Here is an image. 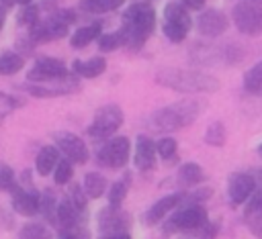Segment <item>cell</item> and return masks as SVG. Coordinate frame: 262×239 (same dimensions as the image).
I'll return each instance as SVG.
<instances>
[{"label": "cell", "mask_w": 262, "mask_h": 239, "mask_svg": "<svg viewBox=\"0 0 262 239\" xmlns=\"http://www.w3.org/2000/svg\"><path fill=\"white\" fill-rule=\"evenodd\" d=\"M156 27V10L147 2H133L131 6L125 8L123 12V25H121V35H123V47L131 51H139L145 41L149 39L151 31Z\"/></svg>", "instance_id": "cell-1"}, {"label": "cell", "mask_w": 262, "mask_h": 239, "mask_svg": "<svg viewBox=\"0 0 262 239\" xmlns=\"http://www.w3.org/2000/svg\"><path fill=\"white\" fill-rule=\"evenodd\" d=\"M156 82L164 88L184 94H203L219 90V80L203 69H182V67H166L156 74Z\"/></svg>", "instance_id": "cell-2"}, {"label": "cell", "mask_w": 262, "mask_h": 239, "mask_svg": "<svg viewBox=\"0 0 262 239\" xmlns=\"http://www.w3.org/2000/svg\"><path fill=\"white\" fill-rule=\"evenodd\" d=\"M203 110V104L192 98L178 100L174 104H168L160 110H156L149 116V127L156 131H178L188 125H192Z\"/></svg>", "instance_id": "cell-3"}, {"label": "cell", "mask_w": 262, "mask_h": 239, "mask_svg": "<svg viewBox=\"0 0 262 239\" xmlns=\"http://www.w3.org/2000/svg\"><path fill=\"white\" fill-rule=\"evenodd\" d=\"M76 20L74 10H59L51 16H47L45 20H37L31 27V41L33 43H45V41H55L68 35V27L70 22Z\"/></svg>", "instance_id": "cell-4"}, {"label": "cell", "mask_w": 262, "mask_h": 239, "mask_svg": "<svg viewBox=\"0 0 262 239\" xmlns=\"http://www.w3.org/2000/svg\"><path fill=\"white\" fill-rule=\"evenodd\" d=\"M207 221H209L207 219V210L201 204H186L184 208H180L178 212H172L166 219V223L162 225V233L164 235H172V233H194Z\"/></svg>", "instance_id": "cell-5"}, {"label": "cell", "mask_w": 262, "mask_h": 239, "mask_svg": "<svg viewBox=\"0 0 262 239\" xmlns=\"http://www.w3.org/2000/svg\"><path fill=\"white\" fill-rule=\"evenodd\" d=\"M192 20L188 14V8L180 2H168L164 6V25L162 31L172 43H180L186 39V33L190 31Z\"/></svg>", "instance_id": "cell-6"}, {"label": "cell", "mask_w": 262, "mask_h": 239, "mask_svg": "<svg viewBox=\"0 0 262 239\" xmlns=\"http://www.w3.org/2000/svg\"><path fill=\"white\" fill-rule=\"evenodd\" d=\"M231 20L235 29L248 37L262 35V6L258 2H237L231 8Z\"/></svg>", "instance_id": "cell-7"}, {"label": "cell", "mask_w": 262, "mask_h": 239, "mask_svg": "<svg viewBox=\"0 0 262 239\" xmlns=\"http://www.w3.org/2000/svg\"><path fill=\"white\" fill-rule=\"evenodd\" d=\"M237 45H192L190 57L196 63L211 65V63H223L233 65L242 59V51H237Z\"/></svg>", "instance_id": "cell-8"}, {"label": "cell", "mask_w": 262, "mask_h": 239, "mask_svg": "<svg viewBox=\"0 0 262 239\" xmlns=\"http://www.w3.org/2000/svg\"><path fill=\"white\" fill-rule=\"evenodd\" d=\"M123 110L119 104H104L94 112V118L88 127V135L92 139H106L115 135V131L123 125Z\"/></svg>", "instance_id": "cell-9"}, {"label": "cell", "mask_w": 262, "mask_h": 239, "mask_svg": "<svg viewBox=\"0 0 262 239\" xmlns=\"http://www.w3.org/2000/svg\"><path fill=\"white\" fill-rule=\"evenodd\" d=\"M131 143L127 137H113L96 151V161L104 168H123L129 161Z\"/></svg>", "instance_id": "cell-10"}, {"label": "cell", "mask_w": 262, "mask_h": 239, "mask_svg": "<svg viewBox=\"0 0 262 239\" xmlns=\"http://www.w3.org/2000/svg\"><path fill=\"white\" fill-rule=\"evenodd\" d=\"M96 221L102 235H113V233H127L133 219L125 208H121V204H108L98 212Z\"/></svg>", "instance_id": "cell-11"}, {"label": "cell", "mask_w": 262, "mask_h": 239, "mask_svg": "<svg viewBox=\"0 0 262 239\" xmlns=\"http://www.w3.org/2000/svg\"><path fill=\"white\" fill-rule=\"evenodd\" d=\"M63 76H68V67L57 57H39L35 61V65L27 71V80L33 82V84H43V82L59 80Z\"/></svg>", "instance_id": "cell-12"}, {"label": "cell", "mask_w": 262, "mask_h": 239, "mask_svg": "<svg viewBox=\"0 0 262 239\" xmlns=\"http://www.w3.org/2000/svg\"><path fill=\"white\" fill-rule=\"evenodd\" d=\"M78 88H80L78 80L68 74L59 80H51V82H43V84H31V86H27V92L37 96V98H51V96H61V94L76 92Z\"/></svg>", "instance_id": "cell-13"}, {"label": "cell", "mask_w": 262, "mask_h": 239, "mask_svg": "<svg viewBox=\"0 0 262 239\" xmlns=\"http://www.w3.org/2000/svg\"><path fill=\"white\" fill-rule=\"evenodd\" d=\"M55 147L66 155V159L74 161V163H86L88 161V147L86 143L68 131H61L55 135Z\"/></svg>", "instance_id": "cell-14"}, {"label": "cell", "mask_w": 262, "mask_h": 239, "mask_svg": "<svg viewBox=\"0 0 262 239\" xmlns=\"http://www.w3.org/2000/svg\"><path fill=\"white\" fill-rule=\"evenodd\" d=\"M227 27H229V18L219 8L203 10L196 16V29L205 37H219V35H223L227 31Z\"/></svg>", "instance_id": "cell-15"}, {"label": "cell", "mask_w": 262, "mask_h": 239, "mask_svg": "<svg viewBox=\"0 0 262 239\" xmlns=\"http://www.w3.org/2000/svg\"><path fill=\"white\" fill-rule=\"evenodd\" d=\"M256 190V178L246 172H235L227 182V196L233 204H246V200Z\"/></svg>", "instance_id": "cell-16"}, {"label": "cell", "mask_w": 262, "mask_h": 239, "mask_svg": "<svg viewBox=\"0 0 262 239\" xmlns=\"http://www.w3.org/2000/svg\"><path fill=\"white\" fill-rule=\"evenodd\" d=\"M182 204V194H168L162 196L160 200H156L145 212H143V223L145 225H156L160 221H164L176 206Z\"/></svg>", "instance_id": "cell-17"}, {"label": "cell", "mask_w": 262, "mask_h": 239, "mask_svg": "<svg viewBox=\"0 0 262 239\" xmlns=\"http://www.w3.org/2000/svg\"><path fill=\"white\" fill-rule=\"evenodd\" d=\"M39 204H41V194H37L35 190H25L18 184L12 190V208L18 214L25 217H33L39 212Z\"/></svg>", "instance_id": "cell-18"}, {"label": "cell", "mask_w": 262, "mask_h": 239, "mask_svg": "<svg viewBox=\"0 0 262 239\" xmlns=\"http://www.w3.org/2000/svg\"><path fill=\"white\" fill-rule=\"evenodd\" d=\"M156 155H158V149H156V143L151 141V137L139 135L137 141H135V155H133L135 165H137L141 172L154 170V165H156Z\"/></svg>", "instance_id": "cell-19"}, {"label": "cell", "mask_w": 262, "mask_h": 239, "mask_svg": "<svg viewBox=\"0 0 262 239\" xmlns=\"http://www.w3.org/2000/svg\"><path fill=\"white\" fill-rule=\"evenodd\" d=\"M205 180V172L199 163L194 161H186L178 168V174H176V182L180 188H194L199 186L201 182Z\"/></svg>", "instance_id": "cell-20"}, {"label": "cell", "mask_w": 262, "mask_h": 239, "mask_svg": "<svg viewBox=\"0 0 262 239\" xmlns=\"http://www.w3.org/2000/svg\"><path fill=\"white\" fill-rule=\"evenodd\" d=\"M72 69H74V74L76 76H80V78H96V76H100L104 69H106V59L104 57H90V59H86V61H82V59H76L74 63H72Z\"/></svg>", "instance_id": "cell-21"}, {"label": "cell", "mask_w": 262, "mask_h": 239, "mask_svg": "<svg viewBox=\"0 0 262 239\" xmlns=\"http://www.w3.org/2000/svg\"><path fill=\"white\" fill-rule=\"evenodd\" d=\"M57 161H59V149L53 147V145H45V147H41V151L37 153L35 168H37V172H39L41 176H49V174L55 170Z\"/></svg>", "instance_id": "cell-22"}, {"label": "cell", "mask_w": 262, "mask_h": 239, "mask_svg": "<svg viewBox=\"0 0 262 239\" xmlns=\"http://www.w3.org/2000/svg\"><path fill=\"white\" fill-rule=\"evenodd\" d=\"M100 37V25L98 22H92V25H86V27H80L72 33L70 37V45L74 49H82L86 45H90L94 39Z\"/></svg>", "instance_id": "cell-23"}, {"label": "cell", "mask_w": 262, "mask_h": 239, "mask_svg": "<svg viewBox=\"0 0 262 239\" xmlns=\"http://www.w3.org/2000/svg\"><path fill=\"white\" fill-rule=\"evenodd\" d=\"M106 190V178L98 172H88L84 176V192L88 198H100Z\"/></svg>", "instance_id": "cell-24"}, {"label": "cell", "mask_w": 262, "mask_h": 239, "mask_svg": "<svg viewBox=\"0 0 262 239\" xmlns=\"http://www.w3.org/2000/svg\"><path fill=\"white\" fill-rule=\"evenodd\" d=\"M125 0H82L80 2V10L88 12V14H104L111 12L119 6H123Z\"/></svg>", "instance_id": "cell-25"}, {"label": "cell", "mask_w": 262, "mask_h": 239, "mask_svg": "<svg viewBox=\"0 0 262 239\" xmlns=\"http://www.w3.org/2000/svg\"><path fill=\"white\" fill-rule=\"evenodd\" d=\"M131 186V172H125L119 180H115V184L108 188V204H121L129 192Z\"/></svg>", "instance_id": "cell-26"}, {"label": "cell", "mask_w": 262, "mask_h": 239, "mask_svg": "<svg viewBox=\"0 0 262 239\" xmlns=\"http://www.w3.org/2000/svg\"><path fill=\"white\" fill-rule=\"evenodd\" d=\"M23 65H25V59L16 51H4L0 55V76H12L20 71Z\"/></svg>", "instance_id": "cell-27"}, {"label": "cell", "mask_w": 262, "mask_h": 239, "mask_svg": "<svg viewBox=\"0 0 262 239\" xmlns=\"http://www.w3.org/2000/svg\"><path fill=\"white\" fill-rule=\"evenodd\" d=\"M244 88L250 94H262V61L254 63L244 74Z\"/></svg>", "instance_id": "cell-28"}, {"label": "cell", "mask_w": 262, "mask_h": 239, "mask_svg": "<svg viewBox=\"0 0 262 239\" xmlns=\"http://www.w3.org/2000/svg\"><path fill=\"white\" fill-rule=\"evenodd\" d=\"M225 137H227L225 135V127L219 121L211 123L207 127V131H205V143L207 145H213V147H223L225 145Z\"/></svg>", "instance_id": "cell-29"}, {"label": "cell", "mask_w": 262, "mask_h": 239, "mask_svg": "<svg viewBox=\"0 0 262 239\" xmlns=\"http://www.w3.org/2000/svg\"><path fill=\"white\" fill-rule=\"evenodd\" d=\"M39 212L49 221L55 223V212H57V198L53 196V192H45L41 194V204H39Z\"/></svg>", "instance_id": "cell-30"}, {"label": "cell", "mask_w": 262, "mask_h": 239, "mask_svg": "<svg viewBox=\"0 0 262 239\" xmlns=\"http://www.w3.org/2000/svg\"><path fill=\"white\" fill-rule=\"evenodd\" d=\"M49 237H51L49 229L41 223H29L18 233V239H49Z\"/></svg>", "instance_id": "cell-31"}, {"label": "cell", "mask_w": 262, "mask_h": 239, "mask_svg": "<svg viewBox=\"0 0 262 239\" xmlns=\"http://www.w3.org/2000/svg\"><path fill=\"white\" fill-rule=\"evenodd\" d=\"M119 47H123V35H121V31L102 33V35L98 37V49H100V51L108 53V51H115V49H119Z\"/></svg>", "instance_id": "cell-32"}, {"label": "cell", "mask_w": 262, "mask_h": 239, "mask_svg": "<svg viewBox=\"0 0 262 239\" xmlns=\"http://www.w3.org/2000/svg\"><path fill=\"white\" fill-rule=\"evenodd\" d=\"M156 149H158V155L164 159V161H170L176 157V149H178V143L174 137H162L158 143H156Z\"/></svg>", "instance_id": "cell-33"}, {"label": "cell", "mask_w": 262, "mask_h": 239, "mask_svg": "<svg viewBox=\"0 0 262 239\" xmlns=\"http://www.w3.org/2000/svg\"><path fill=\"white\" fill-rule=\"evenodd\" d=\"M74 176V168H72V161L70 159H59L55 170H53V178H55V184H68Z\"/></svg>", "instance_id": "cell-34"}, {"label": "cell", "mask_w": 262, "mask_h": 239, "mask_svg": "<svg viewBox=\"0 0 262 239\" xmlns=\"http://www.w3.org/2000/svg\"><path fill=\"white\" fill-rule=\"evenodd\" d=\"M16 186V178H14V170L8 165V163H2L0 161V190L2 192H12Z\"/></svg>", "instance_id": "cell-35"}, {"label": "cell", "mask_w": 262, "mask_h": 239, "mask_svg": "<svg viewBox=\"0 0 262 239\" xmlns=\"http://www.w3.org/2000/svg\"><path fill=\"white\" fill-rule=\"evenodd\" d=\"M211 194H213L211 188H196V190H190V192L182 194V204H201V202L207 200Z\"/></svg>", "instance_id": "cell-36"}, {"label": "cell", "mask_w": 262, "mask_h": 239, "mask_svg": "<svg viewBox=\"0 0 262 239\" xmlns=\"http://www.w3.org/2000/svg\"><path fill=\"white\" fill-rule=\"evenodd\" d=\"M37 20H39V8H37L35 4H27V6H23V10H20V14H18V25L33 27Z\"/></svg>", "instance_id": "cell-37"}, {"label": "cell", "mask_w": 262, "mask_h": 239, "mask_svg": "<svg viewBox=\"0 0 262 239\" xmlns=\"http://www.w3.org/2000/svg\"><path fill=\"white\" fill-rule=\"evenodd\" d=\"M262 210V190H254L252 196L246 200V210H244V217H250L254 212H260Z\"/></svg>", "instance_id": "cell-38"}, {"label": "cell", "mask_w": 262, "mask_h": 239, "mask_svg": "<svg viewBox=\"0 0 262 239\" xmlns=\"http://www.w3.org/2000/svg\"><path fill=\"white\" fill-rule=\"evenodd\" d=\"M217 233H219V223H211V221H207L201 229L194 231V237H196V239H215Z\"/></svg>", "instance_id": "cell-39"}, {"label": "cell", "mask_w": 262, "mask_h": 239, "mask_svg": "<svg viewBox=\"0 0 262 239\" xmlns=\"http://www.w3.org/2000/svg\"><path fill=\"white\" fill-rule=\"evenodd\" d=\"M246 219H248L250 233H252L254 237L262 239V210H260V212H254V214H250V217H246Z\"/></svg>", "instance_id": "cell-40"}, {"label": "cell", "mask_w": 262, "mask_h": 239, "mask_svg": "<svg viewBox=\"0 0 262 239\" xmlns=\"http://www.w3.org/2000/svg\"><path fill=\"white\" fill-rule=\"evenodd\" d=\"M61 239H90V233H88V229L80 223V225H76L74 229L61 233Z\"/></svg>", "instance_id": "cell-41"}, {"label": "cell", "mask_w": 262, "mask_h": 239, "mask_svg": "<svg viewBox=\"0 0 262 239\" xmlns=\"http://www.w3.org/2000/svg\"><path fill=\"white\" fill-rule=\"evenodd\" d=\"M205 2H207V0H182V4H184L186 8H190V10H201V8L205 6Z\"/></svg>", "instance_id": "cell-42"}, {"label": "cell", "mask_w": 262, "mask_h": 239, "mask_svg": "<svg viewBox=\"0 0 262 239\" xmlns=\"http://www.w3.org/2000/svg\"><path fill=\"white\" fill-rule=\"evenodd\" d=\"M100 239H131L129 231L127 233H113V235H102Z\"/></svg>", "instance_id": "cell-43"}, {"label": "cell", "mask_w": 262, "mask_h": 239, "mask_svg": "<svg viewBox=\"0 0 262 239\" xmlns=\"http://www.w3.org/2000/svg\"><path fill=\"white\" fill-rule=\"evenodd\" d=\"M16 4H20V6H27V4H33V0H14Z\"/></svg>", "instance_id": "cell-44"}, {"label": "cell", "mask_w": 262, "mask_h": 239, "mask_svg": "<svg viewBox=\"0 0 262 239\" xmlns=\"http://www.w3.org/2000/svg\"><path fill=\"white\" fill-rule=\"evenodd\" d=\"M2 25H4V8H0V29H2Z\"/></svg>", "instance_id": "cell-45"}, {"label": "cell", "mask_w": 262, "mask_h": 239, "mask_svg": "<svg viewBox=\"0 0 262 239\" xmlns=\"http://www.w3.org/2000/svg\"><path fill=\"white\" fill-rule=\"evenodd\" d=\"M0 2H2L4 6H12V4H14V0H0Z\"/></svg>", "instance_id": "cell-46"}, {"label": "cell", "mask_w": 262, "mask_h": 239, "mask_svg": "<svg viewBox=\"0 0 262 239\" xmlns=\"http://www.w3.org/2000/svg\"><path fill=\"white\" fill-rule=\"evenodd\" d=\"M244 2H258V4H260L262 0H244Z\"/></svg>", "instance_id": "cell-47"}, {"label": "cell", "mask_w": 262, "mask_h": 239, "mask_svg": "<svg viewBox=\"0 0 262 239\" xmlns=\"http://www.w3.org/2000/svg\"><path fill=\"white\" fill-rule=\"evenodd\" d=\"M258 151H260V155H262V143H260V147H258Z\"/></svg>", "instance_id": "cell-48"}, {"label": "cell", "mask_w": 262, "mask_h": 239, "mask_svg": "<svg viewBox=\"0 0 262 239\" xmlns=\"http://www.w3.org/2000/svg\"><path fill=\"white\" fill-rule=\"evenodd\" d=\"M141 2H147V0H141Z\"/></svg>", "instance_id": "cell-49"}]
</instances>
